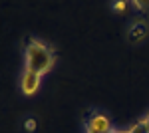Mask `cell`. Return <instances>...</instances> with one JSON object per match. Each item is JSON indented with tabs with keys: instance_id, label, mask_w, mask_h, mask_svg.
<instances>
[{
	"instance_id": "6da1fadb",
	"label": "cell",
	"mask_w": 149,
	"mask_h": 133,
	"mask_svg": "<svg viewBox=\"0 0 149 133\" xmlns=\"http://www.w3.org/2000/svg\"><path fill=\"white\" fill-rule=\"evenodd\" d=\"M52 66H54V52L40 40L30 38L26 44V70L44 76L46 72L52 70Z\"/></svg>"
},
{
	"instance_id": "7a4b0ae2",
	"label": "cell",
	"mask_w": 149,
	"mask_h": 133,
	"mask_svg": "<svg viewBox=\"0 0 149 133\" xmlns=\"http://www.w3.org/2000/svg\"><path fill=\"white\" fill-rule=\"evenodd\" d=\"M86 127H88V133H111L113 131L109 119H107L103 113H92V115L88 117Z\"/></svg>"
},
{
	"instance_id": "3957f363",
	"label": "cell",
	"mask_w": 149,
	"mask_h": 133,
	"mask_svg": "<svg viewBox=\"0 0 149 133\" xmlns=\"http://www.w3.org/2000/svg\"><path fill=\"white\" fill-rule=\"evenodd\" d=\"M40 79H42V76L26 70L22 76V81H20V89H22L24 95H34L38 91V88H40Z\"/></svg>"
},
{
	"instance_id": "277c9868",
	"label": "cell",
	"mask_w": 149,
	"mask_h": 133,
	"mask_svg": "<svg viewBox=\"0 0 149 133\" xmlns=\"http://www.w3.org/2000/svg\"><path fill=\"white\" fill-rule=\"evenodd\" d=\"M145 36H147V26H145V22H135L131 26V30H129V40L131 42H141Z\"/></svg>"
},
{
	"instance_id": "5b68a950",
	"label": "cell",
	"mask_w": 149,
	"mask_h": 133,
	"mask_svg": "<svg viewBox=\"0 0 149 133\" xmlns=\"http://www.w3.org/2000/svg\"><path fill=\"white\" fill-rule=\"evenodd\" d=\"M133 4L137 6L139 10H143V12H149V0H133Z\"/></svg>"
},
{
	"instance_id": "8992f818",
	"label": "cell",
	"mask_w": 149,
	"mask_h": 133,
	"mask_svg": "<svg viewBox=\"0 0 149 133\" xmlns=\"http://www.w3.org/2000/svg\"><path fill=\"white\" fill-rule=\"evenodd\" d=\"M127 133H147V129L143 127V123H141V121H137V123H135V125H133V127H131V129H129Z\"/></svg>"
},
{
	"instance_id": "52a82bcc",
	"label": "cell",
	"mask_w": 149,
	"mask_h": 133,
	"mask_svg": "<svg viewBox=\"0 0 149 133\" xmlns=\"http://www.w3.org/2000/svg\"><path fill=\"white\" fill-rule=\"evenodd\" d=\"M36 125H38L36 119H26V121H24V129H26V131H34Z\"/></svg>"
},
{
	"instance_id": "ba28073f",
	"label": "cell",
	"mask_w": 149,
	"mask_h": 133,
	"mask_svg": "<svg viewBox=\"0 0 149 133\" xmlns=\"http://www.w3.org/2000/svg\"><path fill=\"white\" fill-rule=\"evenodd\" d=\"M127 8V4H125V0H117V2H115L113 4V10L115 12H123Z\"/></svg>"
},
{
	"instance_id": "9c48e42d",
	"label": "cell",
	"mask_w": 149,
	"mask_h": 133,
	"mask_svg": "<svg viewBox=\"0 0 149 133\" xmlns=\"http://www.w3.org/2000/svg\"><path fill=\"white\" fill-rule=\"evenodd\" d=\"M141 123H143V127H145V129H147V133H149V113L143 117V119H141Z\"/></svg>"
},
{
	"instance_id": "30bf717a",
	"label": "cell",
	"mask_w": 149,
	"mask_h": 133,
	"mask_svg": "<svg viewBox=\"0 0 149 133\" xmlns=\"http://www.w3.org/2000/svg\"><path fill=\"white\" fill-rule=\"evenodd\" d=\"M111 133H127V131H115V129H113V131H111Z\"/></svg>"
}]
</instances>
